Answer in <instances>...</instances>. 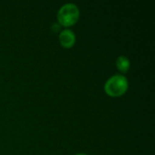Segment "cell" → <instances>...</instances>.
Instances as JSON below:
<instances>
[{
  "mask_svg": "<svg viewBox=\"0 0 155 155\" xmlns=\"http://www.w3.org/2000/svg\"><path fill=\"white\" fill-rule=\"evenodd\" d=\"M128 81L124 75H114L110 77L104 84L105 93L112 97H118L127 91Z\"/></svg>",
  "mask_w": 155,
  "mask_h": 155,
  "instance_id": "obj_1",
  "label": "cell"
},
{
  "mask_svg": "<svg viewBox=\"0 0 155 155\" xmlns=\"http://www.w3.org/2000/svg\"><path fill=\"white\" fill-rule=\"evenodd\" d=\"M79 9L74 4H65L63 5L57 14L59 25L63 26H71L74 25L79 18Z\"/></svg>",
  "mask_w": 155,
  "mask_h": 155,
  "instance_id": "obj_2",
  "label": "cell"
},
{
  "mask_svg": "<svg viewBox=\"0 0 155 155\" xmlns=\"http://www.w3.org/2000/svg\"><path fill=\"white\" fill-rule=\"evenodd\" d=\"M59 42L64 48H71L75 43V35L71 30H63L59 35Z\"/></svg>",
  "mask_w": 155,
  "mask_h": 155,
  "instance_id": "obj_3",
  "label": "cell"
},
{
  "mask_svg": "<svg viewBox=\"0 0 155 155\" xmlns=\"http://www.w3.org/2000/svg\"><path fill=\"white\" fill-rule=\"evenodd\" d=\"M130 65L131 64L129 59L124 55L119 56L116 60V67L122 73H127L130 69Z\"/></svg>",
  "mask_w": 155,
  "mask_h": 155,
  "instance_id": "obj_4",
  "label": "cell"
},
{
  "mask_svg": "<svg viewBox=\"0 0 155 155\" xmlns=\"http://www.w3.org/2000/svg\"><path fill=\"white\" fill-rule=\"evenodd\" d=\"M51 29H52V31H54V32H57V31H59V29H60V25L55 23V24H54V25H52Z\"/></svg>",
  "mask_w": 155,
  "mask_h": 155,
  "instance_id": "obj_5",
  "label": "cell"
},
{
  "mask_svg": "<svg viewBox=\"0 0 155 155\" xmlns=\"http://www.w3.org/2000/svg\"><path fill=\"white\" fill-rule=\"evenodd\" d=\"M75 155H87V154H84V153H78V154H75Z\"/></svg>",
  "mask_w": 155,
  "mask_h": 155,
  "instance_id": "obj_6",
  "label": "cell"
}]
</instances>
